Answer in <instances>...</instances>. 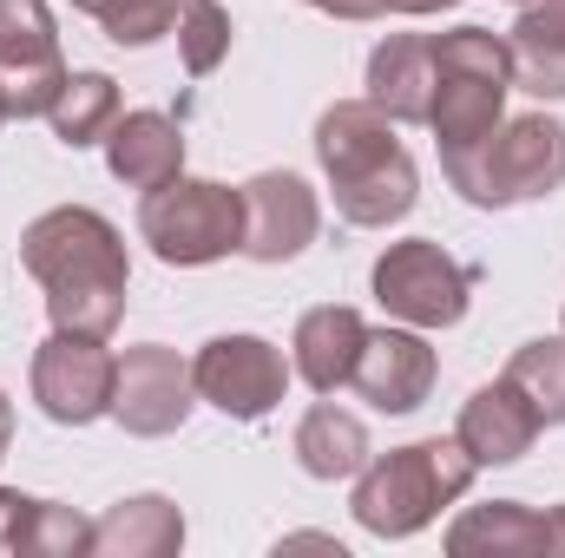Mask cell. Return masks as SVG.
<instances>
[{
  "mask_svg": "<svg viewBox=\"0 0 565 558\" xmlns=\"http://www.w3.org/2000/svg\"><path fill=\"white\" fill-rule=\"evenodd\" d=\"M20 264L46 289L53 329L113 342V329L126 322V282H132V257L113 217L86 204H60L20 230Z\"/></svg>",
  "mask_w": 565,
  "mask_h": 558,
  "instance_id": "obj_1",
  "label": "cell"
},
{
  "mask_svg": "<svg viewBox=\"0 0 565 558\" xmlns=\"http://www.w3.org/2000/svg\"><path fill=\"white\" fill-rule=\"evenodd\" d=\"M316 158L335 191V217L355 230H388L422 204V171L375 99H335L316 119Z\"/></svg>",
  "mask_w": 565,
  "mask_h": 558,
  "instance_id": "obj_2",
  "label": "cell"
},
{
  "mask_svg": "<svg viewBox=\"0 0 565 558\" xmlns=\"http://www.w3.org/2000/svg\"><path fill=\"white\" fill-rule=\"evenodd\" d=\"M473 453L460 440H408V447H388V453H369V466L355 473V526L375 533V539H415L427 533L454 500H467L473 486Z\"/></svg>",
  "mask_w": 565,
  "mask_h": 558,
  "instance_id": "obj_3",
  "label": "cell"
},
{
  "mask_svg": "<svg viewBox=\"0 0 565 558\" xmlns=\"http://www.w3.org/2000/svg\"><path fill=\"white\" fill-rule=\"evenodd\" d=\"M447 184L473 204V211H513V204H540L565 184V126L546 112H520L500 119L493 132L467 151H440Z\"/></svg>",
  "mask_w": 565,
  "mask_h": 558,
  "instance_id": "obj_4",
  "label": "cell"
},
{
  "mask_svg": "<svg viewBox=\"0 0 565 558\" xmlns=\"http://www.w3.org/2000/svg\"><path fill=\"white\" fill-rule=\"evenodd\" d=\"M513 93V46L487 26H454L434 33V99H427V132L440 151H467L507 119Z\"/></svg>",
  "mask_w": 565,
  "mask_h": 558,
  "instance_id": "obj_5",
  "label": "cell"
},
{
  "mask_svg": "<svg viewBox=\"0 0 565 558\" xmlns=\"http://www.w3.org/2000/svg\"><path fill=\"white\" fill-rule=\"evenodd\" d=\"M139 237L151 244V257L171 264V270L224 264L231 250H244V191H231L217 178L178 171L171 184H158V191L139 197Z\"/></svg>",
  "mask_w": 565,
  "mask_h": 558,
  "instance_id": "obj_6",
  "label": "cell"
},
{
  "mask_svg": "<svg viewBox=\"0 0 565 558\" xmlns=\"http://www.w3.org/2000/svg\"><path fill=\"white\" fill-rule=\"evenodd\" d=\"M375 302L388 309V322H408V329H454L473 302V270L454 264L434 237H402L375 257L369 270Z\"/></svg>",
  "mask_w": 565,
  "mask_h": 558,
  "instance_id": "obj_7",
  "label": "cell"
},
{
  "mask_svg": "<svg viewBox=\"0 0 565 558\" xmlns=\"http://www.w3.org/2000/svg\"><path fill=\"white\" fill-rule=\"evenodd\" d=\"M289 362H282L277 342L264 335H211L198 355H191V382H198V401H211L217 415L231 420H264L282 408L289 395Z\"/></svg>",
  "mask_w": 565,
  "mask_h": 558,
  "instance_id": "obj_8",
  "label": "cell"
},
{
  "mask_svg": "<svg viewBox=\"0 0 565 558\" xmlns=\"http://www.w3.org/2000/svg\"><path fill=\"white\" fill-rule=\"evenodd\" d=\"M113 375H119V355L99 335L53 329L33 348V401L53 427H93L99 415H113Z\"/></svg>",
  "mask_w": 565,
  "mask_h": 558,
  "instance_id": "obj_9",
  "label": "cell"
},
{
  "mask_svg": "<svg viewBox=\"0 0 565 558\" xmlns=\"http://www.w3.org/2000/svg\"><path fill=\"white\" fill-rule=\"evenodd\" d=\"M198 408V382H191V362L164 342H139L119 355V375H113V420L139 440H164L178 433Z\"/></svg>",
  "mask_w": 565,
  "mask_h": 558,
  "instance_id": "obj_10",
  "label": "cell"
},
{
  "mask_svg": "<svg viewBox=\"0 0 565 558\" xmlns=\"http://www.w3.org/2000/svg\"><path fill=\"white\" fill-rule=\"evenodd\" d=\"M440 382V355L427 342V329L408 322H388V329H369L362 355H355V375L349 388L375 408V415H415Z\"/></svg>",
  "mask_w": 565,
  "mask_h": 558,
  "instance_id": "obj_11",
  "label": "cell"
},
{
  "mask_svg": "<svg viewBox=\"0 0 565 558\" xmlns=\"http://www.w3.org/2000/svg\"><path fill=\"white\" fill-rule=\"evenodd\" d=\"M244 191V257L250 264H289L322 230V197L296 171H257Z\"/></svg>",
  "mask_w": 565,
  "mask_h": 558,
  "instance_id": "obj_12",
  "label": "cell"
},
{
  "mask_svg": "<svg viewBox=\"0 0 565 558\" xmlns=\"http://www.w3.org/2000/svg\"><path fill=\"white\" fill-rule=\"evenodd\" d=\"M540 427H546V420L533 415V401L500 375V382H487V388H473V395H467L454 440L473 453V466H513V460H526V453H533Z\"/></svg>",
  "mask_w": 565,
  "mask_h": 558,
  "instance_id": "obj_13",
  "label": "cell"
},
{
  "mask_svg": "<svg viewBox=\"0 0 565 558\" xmlns=\"http://www.w3.org/2000/svg\"><path fill=\"white\" fill-rule=\"evenodd\" d=\"M362 342H369V322H362L349 302H322V309H309V315L296 322V335H289V368H296L316 395H335V388H349Z\"/></svg>",
  "mask_w": 565,
  "mask_h": 558,
  "instance_id": "obj_14",
  "label": "cell"
},
{
  "mask_svg": "<svg viewBox=\"0 0 565 558\" xmlns=\"http://www.w3.org/2000/svg\"><path fill=\"white\" fill-rule=\"evenodd\" d=\"M395 126H427V99H434V33H388L369 53V93Z\"/></svg>",
  "mask_w": 565,
  "mask_h": 558,
  "instance_id": "obj_15",
  "label": "cell"
},
{
  "mask_svg": "<svg viewBox=\"0 0 565 558\" xmlns=\"http://www.w3.org/2000/svg\"><path fill=\"white\" fill-rule=\"evenodd\" d=\"M106 171L132 191H158L184 171V132L164 112H119V126L106 132Z\"/></svg>",
  "mask_w": 565,
  "mask_h": 558,
  "instance_id": "obj_16",
  "label": "cell"
},
{
  "mask_svg": "<svg viewBox=\"0 0 565 558\" xmlns=\"http://www.w3.org/2000/svg\"><path fill=\"white\" fill-rule=\"evenodd\" d=\"M507 46H513V86L520 93L565 99V0H520Z\"/></svg>",
  "mask_w": 565,
  "mask_h": 558,
  "instance_id": "obj_17",
  "label": "cell"
},
{
  "mask_svg": "<svg viewBox=\"0 0 565 558\" xmlns=\"http://www.w3.org/2000/svg\"><path fill=\"white\" fill-rule=\"evenodd\" d=\"M184 546V513L164 493H132L93 519V558H171Z\"/></svg>",
  "mask_w": 565,
  "mask_h": 558,
  "instance_id": "obj_18",
  "label": "cell"
},
{
  "mask_svg": "<svg viewBox=\"0 0 565 558\" xmlns=\"http://www.w3.org/2000/svg\"><path fill=\"white\" fill-rule=\"evenodd\" d=\"M447 552L454 558H540L546 552V513H533L520 500L467 506L447 526Z\"/></svg>",
  "mask_w": 565,
  "mask_h": 558,
  "instance_id": "obj_19",
  "label": "cell"
},
{
  "mask_svg": "<svg viewBox=\"0 0 565 558\" xmlns=\"http://www.w3.org/2000/svg\"><path fill=\"white\" fill-rule=\"evenodd\" d=\"M296 466L309 480H355L369 466V427L322 395L309 415L296 420Z\"/></svg>",
  "mask_w": 565,
  "mask_h": 558,
  "instance_id": "obj_20",
  "label": "cell"
},
{
  "mask_svg": "<svg viewBox=\"0 0 565 558\" xmlns=\"http://www.w3.org/2000/svg\"><path fill=\"white\" fill-rule=\"evenodd\" d=\"M119 112H126V106H119V79H113V73H66V86H60L46 126H53L60 144L86 151V144H106V132L119 126Z\"/></svg>",
  "mask_w": 565,
  "mask_h": 558,
  "instance_id": "obj_21",
  "label": "cell"
},
{
  "mask_svg": "<svg viewBox=\"0 0 565 558\" xmlns=\"http://www.w3.org/2000/svg\"><path fill=\"white\" fill-rule=\"evenodd\" d=\"M60 26L46 0H0V79L60 73Z\"/></svg>",
  "mask_w": 565,
  "mask_h": 558,
  "instance_id": "obj_22",
  "label": "cell"
},
{
  "mask_svg": "<svg viewBox=\"0 0 565 558\" xmlns=\"http://www.w3.org/2000/svg\"><path fill=\"white\" fill-rule=\"evenodd\" d=\"M507 382L533 401V415L546 427H565V335H533L513 348Z\"/></svg>",
  "mask_w": 565,
  "mask_h": 558,
  "instance_id": "obj_23",
  "label": "cell"
},
{
  "mask_svg": "<svg viewBox=\"0 0 565 558\" xmlns=\"http://www.w3.org/2000/svg\"><path fill=\"white\" fill-rule=\"evenodd\" d=\"M20 558H86L93 552V519L60 506V500H33L26 519H20V539H13Z\"/></svg>",
  "mask_w": 565,
  "mask_h": 558,
  "instance_id": "obj_24",
  "label": "cell"
},
{
  "mask_svg": "<svg viewBox=\"0 0 565 558\" xmlns=\"http://www.w3.org/2000/svg\"><path fill=\"white\" fill-rule=\"evenodd\" d=\"M231 7H217V0H191L184 13H178V53H184V73H217L224 60H231Z\"/></svg>",
  "mask_w": 565,
  "mask_h": 558,
  "instance_id": "obj_25",
  "label": "cell"
},
{
  "mask_svg": "<svg viewBox=\"0 0 565 558\" xmlns=\"http://www.w3.org/2000/svg\"><path fill=\"white\" fill-rule=\"evenodd\" d=\"M191 0H119L99 26H106V40H119V46H158L164 33H178V13H184Z\"/></svg>",
  "mask_w": 565,
  "mask_h": 558,
  "instance_id": "obj_26",
  "label": "cell"
},
{
  "mask_svg": "<svg viewBox=\"0 0 565 558\" xmlns=\"http://www.w3.org/2000/svg\"><path fill=\"white\" fill-rule=\"evenodd\" d=\"M302 7H316L329 20H382L388 13V0H302Z\"/></svg>",
  "mask_w": 565,
  "mask_h": 558,
  "instance_id": "obj_27",
  "label": "cell"
},
{
  "mask_svg": "<svg viewBox=\"0 0 565 558\" xmlns=\"http://www.w3.org/2000/svg\"><path fill=\"white\" fill-rule=\"evenodd\" d=\"M460 0H388V13H408V20H427V13H454Z\"/></svg>",
  "mask_w": 565,
  "mask_h": 558,
  "instance_id": "obj_28",
  "label": "cell"
},
{
  "mask_svg": "<svg viewBox=\"0 0 565 558\" xmlns=\"http://www.w3.org/2000/svg\"><path fill=\"white\" fill-rule=\"evenodd\" d=\"M7 440H13V401H7V388H0V460H7Z\"/></svg>",
  "mask_w": 565,
  "mask_h": 558,
  "instance_id": "obj_29",
  "label": "cell"
},
{
  "mask_svg": "<svg viewBox=\"0 0 565 558\" xmlns=\"http://www.w3.org/2000/svg\"><path fill=\"white\" fill-rule=\"evenodd\" d=\"M73 7H79V13H86V20H106V13H113V7H119V0H73Z\"/></svg>",
  "mask_w": 565,
  "mask_h": 558,
  "instance_id": "obj_30",
  "label": "cell"
},
{
  "mask_svg": "<svg viewBox=\"0 0 565 558\" xmlns=\"http://www.w3.org/2000/svg\"><path fill=\"white\" fill-rule=\"evenodd\" d=\"M7 119H13V112H7V86H0V126H7Z\"/></svg>",
  "mask_w": 565,
  "mask_h": 558,
  "instance_id": "obj_31",
  "label": "cell"
},
{
  "mask_svg": "<svg viewBox=\"0 0 565 558\" xmlns=\"http://www.w3.org/2000/svg\"><path fill=\"white\" fill-rule=\"evenodd\" d=\"M513 7H520V0H513Z\"/></svg>",
  "mask_w": 565,
  "mask_h": 558,
  "instance_id": "obj_32",
  "label": "cell"
},
{
  "mask_svg": "<svg viewBox=\"0 0 565 558\" xmlns=\"http://www.w3.org/2000/svg\"><path fill=\"white\" fill-rule=\"evenodd\" d=\"M559 335H565V329H559Z\"/></svg>",
  "mask_w": 565,
  "mask_h": 558,
  "instance_id": "obj_33",
  "label": "cell"
}]
</instances>
